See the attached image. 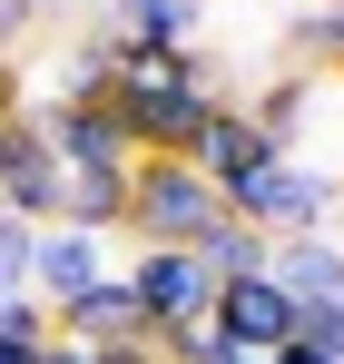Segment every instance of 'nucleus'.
Instances as JSON below:
<instances>
[{
	"instance_id": "f257e3e1",
	"label": "nucleus",
	"mask_w": 344,
	"mask_h": 364,
	"mask_svg": "<svg viewBox=\"0 0 344 364\" xmlns=\"http://www.w3.org/2000/svg\"><path fill=\"white\" fill-rule=\"evenodd\" d=\"M217 109H227V89H217L207 50H118L109 119L128 138V158H187Z\"/></svg>"
},
{
	"instance_id": "f03ea898",
	"label": "nucleus",
	"mask_w": 344,
	"mask_h": 364,
	"mask_svg": "<svg viewBox=\"0 0 344 364\" xmlns=\"http://www.w3.org/2000/svg\"><path fill=\"white\" fill-rule=\"evenodd\" d=\"M227 217L256 227L266 246H286V237H335L344 178L325 168V158H266V168H246V178L227 187Z\"/></svg>"
},
{
	"instance_id": "7ed1b4c3",
	"label": "nucleus",
	"mask_w": 344,
	"mask_h": 364,
	"mask_svg": "<svg viewBox=\"0 0 344 364\" xmlns=\"http://www.w3.org/2000/svg\"><path fill=\"white\" fill-rule=\"evenodd\" d=\"M217 217H227V197H217V178H207L197 158H128V227H118V237L197 246Z\"/></svg>"
},
{
	"instance_id": "20e7f679",
	"label": "nucleus",
	"mask_w": 344,
	"mask_h": 364,
	"mask_svg": "<svg viewBox=\"0 0 344 364\" xmlns=\"http://www.w3.org/2000/svg\"><path fill=\"white\" fill-rule=\"evenodd\" d=\"M118 286L138 296V315H148V335H177V325H207V266L187 256V246H138L128 266H118Z\"/></svg>"
},
{
	"instance_id": "39448f33",
	"label": "nucleus",
	"mask_w": 344,
	"mask_h": 364,
	"mask_svg": "<svg viewBox=\"0 0 344 364\" xmlns=\"http://www.w3.org/2000/svg\"><path fill=\"white\" fill-rule=\"evenodd\" d=\"M59 187H69V168L50 158L40 119H30V109L0 119V217H20V227H59Z\"/></svg>"
},
{
	"instance_id": "423d86ee",
	"label": "nucleus",
	"mask_w": 344,
	"mask_h": 364,
	"mask_svg": "<svg viewBox=\"0 0 344 364\" xmlns=\"http://www.w3.org/2000/svg\"><path fill=\"white\" fill-rule=\"evenodd\" d=\"M207 335L236 345V355H276V345L295 335V296L276 286V276H227V286L207 296Z\"/></svg>"
},
{
	"instance_id": "0eeeda50",
	"label": "nucleus",
	"mask_w": 344,
	"mask_h": 364,
	"mask_svg": "<svg viewBox=\"0 0 344 364\" xmlns=\"http://www.w3.org/2000/svg\"><path fill=\"white\" fill-rule=\"evenodd\" d=\"M30 119L50 138V158L79 178V168H128V138H118L109 99H30Z\"/></svg>"
},
{
	"instance_id": "6e6552de",
	"label": "nucleus",
	"mask_w": 344,
	"mask_h": 364,
	"mask_svg": "<svg viewBox=\"0 0 344 364\" xmlns=\"http://www.w3.org/2000/svg\"><path fill=\"white\" fill-rule=\"evenodd\" d=\"M109 276V237H79V227H40V246H30V296L50 305H69V296H89Z\"/></svg>"
},
{
	"instance_id": "1a4fd4ad",
	"label": "nucleus",
	"mask_w": 344,
	"mask_h": 364,
	"mask_svg": "<svg viewBox=\"0 0 344 364\" xmlns=\"http://www.w3.org/2000/svg\"><path fill=\"white\" fill-rule=\"evenodd\" d=\"M50 335H69V345H128V335H148V315H138V296L118 286V266H109L89 296H69L50 315Z\"/></svg>"
},
{
	"instance_id": "9d476101",
	"label": "nucleus",
	"mask_w": 344,
	"mask_h": 364,
	"mask_svg": "<svg viewBox=\"0 0 344 364\" xmlns=\"http://www.w3.org/2000/svg\"><path fill=\"white\" fill-rule=\"evenodd\" d=\"M197 20H207V0H109V40L118 50H207Z\"/></svg>"
},
{
	"instance_id": "9b49d317",
	"label": "nucleus",
	"mask_w": 344,
	"mask_h": 364,
	"mask_svg": "<svg viewBox=\"0 0 344 364\" xmlns=\"http://www.w3.org/2000/svg\"><path fill=\"white\" fill-rule=\"evenodd\" d=\"M246 119H256V138L276 148V158H305V128H315V79L305 69H286V79H266L256 99H236Z\"/></svg>"
},
{
	"instance_id": "f8f14e48",
	"label": "nucleus",
	"mask_w": 344,
	"mask_h": 364,
	"mask_svg": "<svg viewBox=\"0 0 344 364\" xmlns=\"http://www.w3.org/2000/svg\"><path fill=\"white\" fill-rule=\"evenodd\" d=\"M266 276H276L295 305H335L344 296V237H286L266 256Z\"/></svg>"
},
{
	"instance_id": "ddd939ff",
	"label": "nucleus",
	"mask_w": 344,
	"mask_h": 364,
	"mask_svg": "<svg viewBox=\"0 0 344 364\" xmlns=\"http://www.w3.org/2000/svg\"><path fill=\"white\" fill-rule=\"evenodd\" d=\"M187 158H197V168H207V178H217V197H227L236 178H246V168H266V158H276V148H266V138H256V119H246V109H217V119H207V138H197V148H187Z\"/></svg>"
},
{
	"instance_id": "4468645a",
	"label": "nucleus",
	"mask_w": 344,
	"mask_h": 364,
	"mask_svg": "<svg viewBox=\"0 0 344 364\" xmlns=\"http://www.w3.org/2000/svg\"><path fill=\"white\" fill-rule=\"evenodd\" d=\"M59 227L118 237V227H128V168H79V178L59 187Z\"/></svg>"
},
{
	"instance_id": "2eb2a0df",
	"label": "nucleus",
	"mask_w": 344,
	"mask_h": 364,
	"mask_svg": "<svg viewBox=\"0 0 344 364\" xmlns=\"http://www.w3.org/2000/svg\"><path fill=\"white\" fill-rule=\"evenodd\" d=\"M118 89V40L109 30H89V40H69L50 60V99H109Z\"/></svg>"
},
{
	"instance_id": "dca6fc26",
	"label": "nucleus",
	"mask_w": 344,
	"mask_h": 364,
	"mask_svg": "<svg viewBox=\"0 0 344 364\" xmlns=\"http://www.w3.org/2000/svg\"><path fill=\"white\" fill-rule=\"evenodd\" d=\"M187 256L207 266V286H227V276H266V256H276V246L256 237V227H236V217H217V227L187 246Z\"/></svg>"
},
{
	"instance_id": "f3484780",
	"label": "nucleus",
	"mask_w": 344,
	"mask_h": 364,
	"mask_svg": "<svg viewBox=\"0 0 344 364\" xmlns=\"http://www.w3.org/2000/svg\"><path fill=\"white\" fill-rule=\"evenodd\" d=\"M30 246H40V227L0 217V296H30Z\"/></svg>"
},
{
	"instance_id": "a211bd4d",
	"label": "nucleus",
	"mask_w": 344,
	"mask_h": 364,
	"mask_svg": "<svg viewBox=\"0 0 344 364\" xmlns=\"http://www.w3.org/2000/svg\"><path fill=\"white\" fill-rule=\"evenodd\" d=\"M295 50H305V69H315V60H344V0H335V10H305V20H295Z\"/></svg>"
},
{
	"instance_id": "6ab92c4d",
	"label": "nucleus",
	"mask_w": 344,
	"mask_h": 364,
	"mask_svg": "<svg viewBox=\"0 0 344 364\" xmlns=\"http://www.w3.org/2000/svg\"><path fill=\"white\" fill-rule=\"evenodd\" d=\"M295 335H305L315 355H335V364H344V296H335V305H295Z\"/></svg>"
},
{
	"instance_id": "aec40b11",
	"label": "nucleus",
	"mask_w": 344,
	"mask_h": 364,
	"mask_svg": "<svg viewBox=\"0 0 344 364\" xmlns=\"http://www.w3.org/2000/svg\"><path fill=\"white\" fill-rule=\"evenodd\" d=\"M0 335H10V345H40V335H50V305L40 296H0Z\"/></svg>"
},
{
	"instance_id": "412c9836",
	"label": "nucleus",
	"mask_w": 344,
	"mask_h": 364,
	"mask_svg": "<svg viewBox=\"0 0 344 364\" xmlns=\"http://www.w3.org/2000/svg\"><path fill=\"white\" fill-rule=\"evenodd\" d=\"M99 364H158V335H128V345H89Z\"/></svg>"
},
{
	"instance_id": "4be33fe9",
	"label": "nucleus",
	"mask_w": 344,
	"mask_h": 364,
	"mask_svg": "<svg viewBox=\"0 0 344 364\" xmlns=\"http://www.w3.org/2000/svg\"><path fill=\"white\" fill-rule=\"evenodd\" d=\"M40 20V0H0V50H20V30Z\"/></svg>"
},
{
	"instance_id": "5701e85b",
	"label": "nucleus",
	"mask_w": 344,
	"mask_h": 364,
	"mask_svg": "<svg viewBox=\"0 0 344 364\" xmlns=\"http://www.w3.org/2000/svg\"><path fill=\"white\" fill-rule=\"evenodd\" d=\"M30 364H99V355H89V345H69V335H50V345H40Z\"/></svg>"
},
{
	"instance_id": "b1692460",
	"label": "nucleus",
	"mask_w": 344,
	"mask_h": 364,
	"mask_svg": "<svg viewBox=\"0 0 344 364\" xmlns=\"http://www.w3.org/2000/svg\"><path fill=\"white\" fill-rule=\"evenodd\" d=\"M20 109H30V89H20V69L0 60V119H20Z\"/></svg>"
},
{
	"instance_id": "393cba45",
	"label": "nucleus",
	"mask_w": 344,
	"mask_h": 364,
	"mask_svg": "<svg viewBox=\"0 0 344 364\" xmlns=\"http://www.w3.org/2000/svg\"><path fill=\"white\" fill-rule=\"evenodd\" d=\"M266 364H335V355H315L305 335H286V345H276V355H266Z\"/></svg>"
}]
</instances>
